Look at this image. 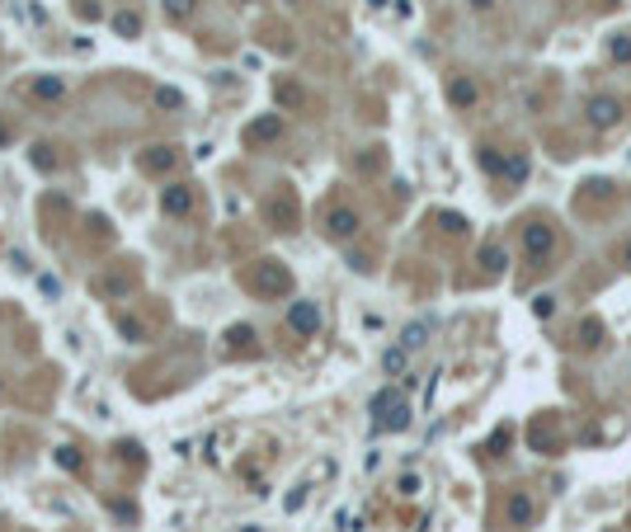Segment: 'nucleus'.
Returning <instances> with one entry per match:
<instances>
[{
	"label": "nucleus",
	"mask_w": 631,
	"mask_h": 532,
	"mask_svg": "<svg viewBox=\"0 0 631 532\" xmlns=\"http://www.w3.org/2000/svg\"><path fill=\"white\" fill-rule=\"evenodd\" d=\"M480 165H485L490 175H509V160H504L495 146H480Z\"/></svg>",
	"instance_id": "nucleus-20"
},
{
	"label": "nucleus",
	"mask_w": 631,
	"mask_h": 532,
	"mask_svg": "<svg viewBox=\"0 0 631 532\" xmlns=\"http://www.w3.org/2000/svg\"><path fill=\"white\" fill-rule=\"evenodd\" d=\"M302 504H307V485H297V490L288 495V504H283V509H288V513H297Z\"/></svg>",
	"instance_id": "nucleus-31"
},
{
	"label": "nucleus",
	"mask_w": 631,
	"mask_h": 532,
	"mask_svg": "<svg viewBox=\"0 0 631 532\" xmlns=\"http://www.w3.org/2000/svg\"><path fill=\"white\" fill-rule=\"evenodd\" d=\"M188 208H193V188H188V184L160 188V213H165V217H184Z\"/></svg>",
	"instance_id": "nucleus-8"
},
{
	"label": "nucleus",
	"mask_w": 631,
	"mask_h": 532,
	"mask_svg": "<svg viewBox=\"0 0 631 532\" xmlns=\"http://www.w3.org/2000/svg\"><path fill=\"white\" fill-rule=\"evenodd\" d=\"M504 513H509V523H514V528H527V523L537 518V500H532L527 490H514V495H509V504H504Z\"/></svg>",
	"instance_id": "nucleus-9"
},
{
	"label": "nucleus",
	"mask_w": 631,
	"mask_h": 532,
	"mask_svg": "<svg viewBox=\"0 0 631 532\" xmlns=\"http://www.w3.org/2000/svg\"><path fill=\"white\" fill-rule=\"evenodd\" d=\"M33 95H38V99H61V95H66V80L61 76H38L33 80Z\"/></svg>",
	"instance_id": "nucleus-14"
},
{
	"label": "nucleus",
	"mask_w": 631,
	"mask_h": 532,
	"mask_svg": "<svg viewBox=\"0 0 631 532\" xmlns=\"http://www.w3.org/2000/svg\"><path fill=\"white\" fill-rule=\"evenodd\" d=\"M420 485H424V480L415 476V471H405V476L396 480V490H400V500H415V495H420Z\"/></svg>",
	"instance_id": "nucleus-21"
},
{
	"label": "nucleus",
	"mask_w": 631,
	"mask_h": 532,
	"mask_svg": "<svg viewBox=\"0 0 631 532\" xmlns=\"http://www.w3.org/2000/svg\"><path fill=\"white\" fill-rule=\"evenodd\" d=\"M38 288H43V297H61V283H57L52 273H43V278H38Z\"/></svg>",
	"instance_id": "nucleus-30"
},
{
	"label": "nucleus",
	"mask_w": 631,
	"mask_h": 532,
	"mask_svg": "<svg viewBox=\"0 0 631 532\" xmlns=\"http://www.w3.org/2000/svg\"><path fill=\"white\" fill-rule=\"evenodd\" d=\"M622 259H627V268H631V245H627V250H622Z\"/></svg>",
	"instance_id": "nucleus-35"
},
{
	"label": "nucleus",
	"mask_w": 631,
	"mask_h": 532,
	"mask_svg": "<svg viewBox=\"0 0 631 532\" xmlns=\"http://www.w3.org/2000/svg\"><path fill=\"white\" fill-rule=\"evenodd\" d=\"M368 5H372V10H382V5H387V0H368Z\"/></svg>",
	"instance_id": "nucleus-36"
},
{
	"label": "nucleus",
	"mask_w": 631,
	"mask_h": 532,
	"mask_svg": "<svg viewBox=\"0 0 631 532\" xmlns=\"http://www.w3.org/2000/svg\"><path fill=\"white\" fill-rule=\"evenodd\" d=\"M429 330H434L429 320H415V325H405V330H400V344H405L410 353H415V348H424V339H429Z\"/></svg>",
	"instance_id": "nucleus-15"
},
{
	"label": "nucleus",
	"mask_w": 631,
	"mask_h": 532,
	"mask_svg": "<svg viewBox=\"0 0 631 532\" xmlns=\"http://www.w3.org/2000/svg\"><path fill=\"white\" fill-rule=\"evenodd\" d=\"M118 335H123V339H142L146 330H142V320H132V316H118Z\"/></svg>",
	"instance_id": "nucleus-24"
},
{
	"label": "nucleus",
	"mask_w": 631,
	"mask_h": 532,
	"mask_svg": "<svg viewBox=\"0 0 631 532\" xmlns=\"http://www.w3.org/2000/svg\"><path fill=\"white\" fill-rule=\"evenodd\" d=\"M476 99H480V85H476L472 76H452L447 80V104L452 108H472Z\"/></svg>",
	"instance_id": "nucleus-10"
},
{
	"label": "nucleus",
	"mask_w": 631,
	"mask_h": 532,
	"mask_svg": "<svg viewBox=\"0 0 631 532\" xmlns=\"http://www.w3.org/2000/svg\"><path fill=\"white\" fill-rule=\"evenodd\" d=\"M278 137H283V118H278V113H264V118H255V123L240 132V141H245V146H260V141H278Z\"/></svg>",
	"instance_id": "nucleus-6"
},
{
	"label": "nucleus",
	"mask_w": 631,
	"mask_h": 532,
	"mask_svg": "<svg viewBox=\"0 0 631 532\" xmlns=\"http://www.w3.org/2000/svg\"><path fill=\"white\" fill-rule=\"evenodd\" d=\"M504 264H509V255H504L500 245H485V250H480V268H485V273H504Z\"/></svg>",
	"instance_id": "nucleus-17"
},
{
	"label": "nucleus",
	"mask_w": 631,
	"mask_h": 532,
	"mask_svg": "<svg viewBox=\"0 0 631 532\" xmlns=\"http://www.w3.org/2000/svg\"><path fill=\"white\" fill-rule=\"evenodd\" d=\"M358 226H363V221H358L353 208H330V213H325V236L330 240H349Z\"/></svg>",
	"instance_id": "nucleus-7"
},
{
	"label": "nucleus",
	"mask_w": 631,
	"mask_h": 532,
	"mask_svg": "<svg viewBox=\"0 0 631 532\" xmlns=\"http://www.w3.org/2000/svg\"><path fill=\"white\" fill-rule=\"evenodd\" d=\"M584 113H589V123H594L599 132H608V128H617V118H622V104H617L612 95H594Z\"/></svg>",
	"instance_id": "nucleus-5"
},
{
	"label": "nucleus",
	"mask_w": 631,
	"mask_h": 532,
	"mask_svg": "<svg viewBox=\"0 0 631 532\" xmlns=\"http://www.w3.org/2000/svg\"><path fill=\"white\" fill-rule=\"evenodd\" d=\"M552 311H556V297H552V293H537V297H532V316H552Z\"/></svg>",
	"instance_id": "nucleus-26"
},
{
	"label": "nucleus",
	"mask_w": 631,
	"mask_h": 532,
	"mask_svg": "<svg viewBox=\"0 0 631 532\" xmlns=\"http://www.w3.org/2000/svg\"><path fill=\"white\" fill-rule=\"evenodd\" d=\"M579 344H584V348L603 344V320H584V325H579Z\"/></svg>",
	"instance_id": "nucleus-18"
},
{
	"label": "nucleus",
	"mask_w": 631,
	"mask_h": 532,
	"mask_svg": "<svg viewBox=\"0 0 631 532\" xmlns=\"http://www.w3.org/2000/svg\"><path fill=\"white\" fill-rule=\"evenodd\" d=\"M240 532H260V523H245V528H240Z\"/></svg>",
	"instance_id": "nucleus-34"
},
{
	"label": "nucleus",
	"mask_w": 631,
	"mask_h": 532,
	"mask_svg": "<svg viewBox=\"0 0 631 532\" xmlns=\"http://www.w3.org/2000/svg\"><path fill=\"white\" fill-rule=\"evenodd\" d=\"M288 330L302 335V339H311L316 330H320V306H316V302H292L288 306Z\"/></svg>",
	"instance_id": "nucleus-4"
},
{
	"label": "nucleus",
	"mask_w": 631,
	"mask_h": 532,
	"mask_svg": "<svg viewBox=\"0 0 631 532\" xmlns=\"http://www.w3.org/2000/svg\"><path fill=\"white\" fill-rule=\"evenodd\" d=\"M405 363H410V348L405 344H396V348H387V353H382V368H387V373H405Z\"/></svg>",
	"instance_id": "nucleus-16"
},
{
	"label": "nucleus",
	"mask_w": 631,
	"mask_h": 532,
	"mask_svg": "<svg viewBox=\"0 0 631 532\" xmlns=\"http://www.w3.org/2000/svg\"><path fill=\"white\" fill-rule=\"evenodd\" d=\"M57 466H66V471H80V453H76V448H57Z\"/></svg>",
	"instance_id": "nucleus-25"
},
{
	"label": "nucleus",
	"mask_w": 631,
	"mask_h": 532,
	"mask_svg": "<svg viewBox=\"0 0 631 532\" xmlns=\"http://www.w3.org/2000/svg\"><path fill=\"white\" fill-rule=\"evenodd\" d=\"M552 250H556V231L547 221H527L523 226V255L532 264H542V259H552Z\"/></svg>",
	"instance_id": "nucleus-3"
},
{
	"label": "nucleus",
	"mask_w": 631,
	"mask_h": 532,
	"mask_svg": "<svg viewBox=\"0 0 631 532\" xmlns=\"http://www.w3.org/2000/svg\"><path fill=\"white\" fill-rule=\"evenodd\" d=\"M250 283H255V293H264V297H288L292 293V273L278 264V259H260L255 273H250Z\"/></svg>",
	"instance_id": "nucleus-2"
},
{
	"label": "nucleus",
	"mask_w": 631,
	"mask_h": 532,
	"mask_svg": "<svg viewBox=\"0 0 631 532\" xmlns=\"http://www.w3.org/2000/svg\"><path fill=\"white\" fill-rule=\"evenodd\" d=\"M76 14H80V19H99V14H104V10H99V5H95V0H80V5H76Z\"/></svg>",
	"instance_id": "nucleus-32"
},
{
	"label": "nucleus",
	"mask_w": 631,
	"mask_h": 532,
	"mask_svg": "<svg viewBox=\"0 0 631 532\" xmlns=\"http://www.w3.org/2000/svg\"><path fill=\"white\" fill-rule=\"evenodd\" d=\"M612 532H617V528H612Z\"/></svg>",
	"instance_id": "nucleus-38"
},
{
	"label": "nucleus",
	"mask_w": 631,
	"mask_h": 532,
	"mask_svg": "<svg viewBox=\"0 0 631 532\" xmlns=\"http://www.w3.org/2000/svg\"><path fill=\"white\" fill-rule=\"evenodd\" d=\"M509 179H527V160L523 156H509Z\"/></svg>",
	"instance_id": "nucleus-29"
},
{
	"label": "nucleus",
	"mask_w": 631,
	"mask_h": 532,
	"mask_svg": "<svg viewBox=\"0 0 631 532\" xmlns=\"http://www.w3.org/2000/svg\"><path fill=\"white\" fill-rule=\"evenodd\" d=\"M273 99H278L283 108H302L307 104V90H302L297 80H278V85H273Z\"/></svg>",
	"instance_id": "nucleus-11"
},
{
	"label": "nucleus",
	"mask_w": 631,
	"mask_h": 532,
	"mask_svg": "<svg viewBox=\"0 0 631 532\" xmlns=\"http://www.w3.org/2000/svg\"><path fill=\"white\" fill-rule=\"evenodd\" d=\"M472 5H476V10H490V5H495V0H472Z\"/></svg>",
	"instance_id": "nucleus-33"
},
{
	"label": "nucleus",
	"mask_w": 631,
	"mask_h": 532,
	"mask_svg": "<svg viewBox=\"0 0 631 532\" xmlns=\"http://www.w3.org/2000/svg\"><path fill=\"white\" fill-rule=\"evenodd\" d=\"M113 33H118V38H137V33H142V14H137V10H118V14H113Z\"/></svg>",
	"instance_id": "nucleus-12"
},
{
	"label": "nucleus",
	"mask_w": 631,
	"mask_h": 532,
	"mask_svg": "<svg viewBox=\"0 0 631 532\" xmlns=\"http://www.w3.org/2000/svg\"><path fill=\"white\" fill-rule=\"evenodd\" d=\"M405 424H410V405L400 396V386L377 391V396H372V428H377V433H400Z\"/></svg>",
	"instance_id": "nucleus-1"
},
{
	"label": "nucleus",
	"mask_w": 631,
	"mask_h": 532,
	"mask_svg": "<svg viewBox=\"0 0 631 532\" xmlns=\"http://www.w3.org/2000/svg\"><path fill=\"white\" fill-rule=\"evenodd\" d=\"M156 104H160V108H184V95H179V90H170V85H160V90H156Z\"/></svg>",
	"instance_id": "nucleus-23"
},
{
	"label": "nucleus",
	"mask_w": 631,
	"mask_h": 532,
	"mask_svg": "<svg viewBox=\"0 0 631 532\" xmlns=\"http://www.w3.org/2000/svg\"><path fill=\"white\" fill-rule=\"evenodd\" d=\"M226 348H255V330L250 325H231L226 330Z\"/></svg>",
	"instance_id": "nucleus-19"
},
{
	"label": "nucleus",
	"mask_w": 631,
	"mask_h": 532,
	"mask_svg": "<svg viewBox=\"0 0 631 532\" xmlns=\"http://www.w3.org/2000/svg\"><path fill=\"white\" fill-rule=\"evenodd\" d=\"M5 141H10V132H5V128H0V146H5Z\"/></svg>",
	"instance_id": "nucleus-37"
},
{
	"label": "nucleus",
	"mask_w": 631,
	"mask_h": 532,
	"mask_svg": "<svg viewBox=\"0 0 631 532\" xmlns=\"http://www.w3.org/2000/svg\"><path fill=\"white\" fill-rule=\"evenodd\" d=\"M438 226H443L447 236H462V231H467V217H457V213H438Z\"/></svg>",
	"instance_id": "nucleus-22"
},
{
	"label": "nucleus",
	"mask_w": 631,
	"mask_h": 532,
	"mask_svg": "<svg viewBox=\"0 0 631 532\" xmlns=\"http://www.w3.org/2000/svg\"><path fill=\"white\" fill-rule=\"evenodd\" d=\"M170 165H175V151H170V146H151V151L142 156V170H151V175L170 170Z\"/></svg>",
	"instance_id": "nucleus-13"
},
{
	"label": "nucleus",
	"mask_w": 631,
	"mask_h": 532,
	"mask_svg": "<svg viewBox=\"0 0 631 532\" xmlns=\"http://www.w3.org/2000/svg\"><path fill=\"white\" fill-rule=\"evenodd\" d=\"M608 52H612V61H631V38H612Z\"/></svg>",
	"instance_id": "nucleus-28"
},
{
	"label": "nucleus",
	"mask_w": 631,
	"mask_h": 532,
	"mask_svg": "<svg viewBox=\"0 0 631 532\" xmlns=\"http://www.w3.org/2000/svg\"><path fill=\"white\" fill-rule=\"evenodd\" d=\"M165 14H175V19H188V14H193V0H165Z\"/></svg>",
	"instance_id": "nucleus-27"
}]
</instances>
